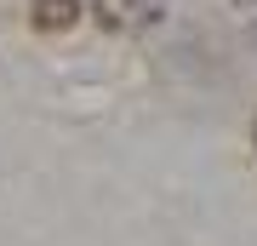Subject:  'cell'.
Segmentation results:
<instances>
[{
	"label": "cell",
	"instance_id": "obj_1",
	"mask_svg": "<svg viewBox=\"0 0 257 246\" xmlns=\"http://www.w3.org/2000/svg\"><path fill=\"white\" fill-rule=\"evenodd\" d=\"M92 6H97V23L103 29H120V35L149 29L160 18V0H92Z\"/></svg>",
	"mask_w": 257,
	"mask_h": 246
},
{
	"label": "cell",
	"instance_id": "obj_2",
	"mask_svg": "<svg viewBox=\"0 0 257 246\" xmlns=\"http://www.w3.org/2000/svg\"><path fill=\"white\" fill-rule=\"evenodd\" d=\"M74 18H80V0H35V29H46V35L69 29Z\"/></svg>",
	"mask_w": 257,
	"mask_h": 246
},
{
	"label": "cell",
	"instance_id": "obj_3",
	"mask_svg": "<svg viewBox=\"0 0 257 246\" xmlns=\"http://www.w3.org/2000/svg\"><path fill=\"white\" fill-rule=\"evenodd\" d=\"M251 149H257V120H251Z\"/></svg>",
	"mask_w": 257,
	"mask_h": 246
}]
</instances>
